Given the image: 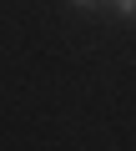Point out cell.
Instances as JSON below:
<instances>
[{
	"label": "cell",
	"mask_w": 136,
	"mask_h": 151,
	"mask_svg": "<svg viewBox=\"0 0 136 151\" xmlns=\"http://www.w3.org/2000/svg\"><path fill=\"white\" fill-rule=\"evenodd\" d=\"M116 10H121L126 20H136V0H116Z\"/></svg>",
	"instance_id": "obj_1"
},
{
	"label": "cell",
	"mask_w": 136,
	"mask_h": 151,
	"mask_svg": "<svg viewBox=\"0 0 136 151\" xmlns=\"http://www.w3.org/2000/svg\"><path fill=\"white\" fill-rule=\"evenodd\" d=\"M76 5H96V0H76Z\"/></svg>",
	"instance_id": "obj_2"
}]
</instances>
